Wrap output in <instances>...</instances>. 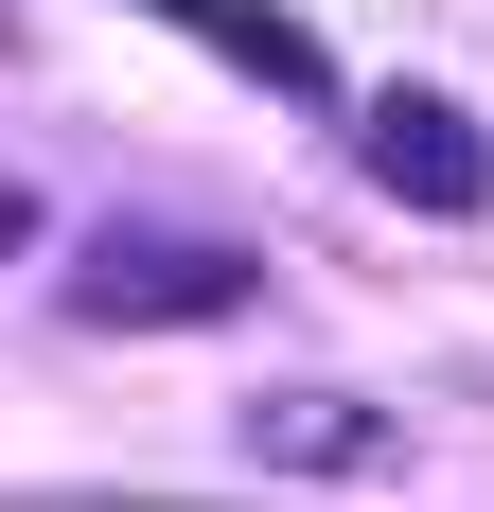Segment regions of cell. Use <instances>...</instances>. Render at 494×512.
Instances as JSON below:
<instances>
[{
	"mask_svg": "<svg viewBox=\"0 0 494 512\" xmlns=\"http://www.w3.org/2000/svg\"><path fill=\"white\" fill-rule=\"evenodd\" d=\"M247 301H265V265L195 248V230H106L71 265V318H106V336H177V318H247Z\"/></svg>",
	"mask_w": 494,
	"mask_h": 512,
	"instance_id": "cell-1",
	"label": "cell"
},
{
	"mask_svg": "<svg viewBox=\"0 0 494 512\" xmlns=\"http://www.w3.org/2000/svg\"><path fill=\"white\" fill-rule=\"evenodd\" d=\"M18 248H36V195H0V265H18Z\"/></svg>",
	"mask_w": 494,
	"mask_h": 512,
	"instance_id": "cell-5",
	"label": "cell"
},
{
	"mask_svg": "<svg viewBox=\"0 0 494 512\" xmlns=\"http://www.w3.org/2000/svg\"><path fill=\"white\" fill-rule=\"evenodd\" d=\"M142 18H195L230 71H265V89H300V106H336V53H318V18H283V0H142Z\"/></svg>",
	"mask_w": 494,
	"mask_h": 512,
	"instance_id": "cell-4",
	"label": "cell"
},
{
	"mask_svg": "<svg viewBox=\"0 0 494 512\" xmlns=\"http://www.w3.org/2000/svg\"><path fill=\"white\" fill-rule=\"evenodd\" d=\"M389 442H406V424L353 407V389H265V407H247V460H265V477H371Z\"/></svg>",
	"mask_w": 494,
	"mask_h": 512,
	"instance_id": "cell-3",
	"label": "cell"
},
{
	"mask_svg": "<svg viewBox=\"0 0 494 512\" xmlns=\"http://www.w3.org/2000/svg\"><path fill=\"white\" fill-rule=\"evenodd\" d=\"M353 159H371L406 212H477V195H494L477 106H442V89H371V106H353Z\"/></svg>",
	"mask_w": 494,
	"mask_h": 512,
	"instance_id": "cell-2",
	"label": "cell"
}]
</instances>
